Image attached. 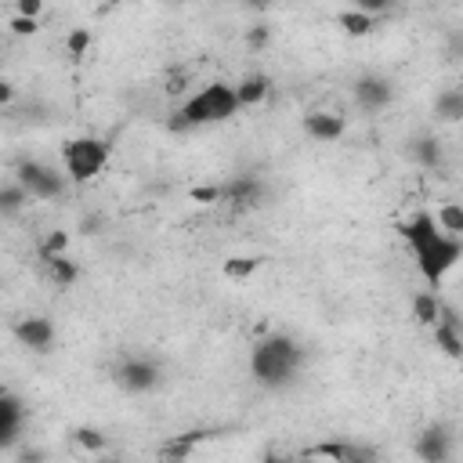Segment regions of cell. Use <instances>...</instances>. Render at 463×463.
Wrapping results in <instances>:
<instances>
[{
    "instance_id": "cell-20",
    "label": "cell",
    "mask_w": 463,
    "mask_h": 463,
    "mask_svg": "<svg viewBox=\"0 0 463 463\" xmlns=\"http://www.w3.org/2000/svg\"><path fill=\"white\" fill-rule=\"evenodd\" d=\"M43 268H47V279H51L58 289H69V286L76 282V275H80V268H76L65 253H61V257H47Z\"/></svg>"
},
{
    "instance_id": "cell-13",
    "label": "cell",
    "mask_w": 463,
    "mask_h": 463,
    "mask_svg": "<svg viewBox=\"0 0 463 463\" xmlns=\"http://www.w3.org/2000/svg\"><path fill=\"white\" fill-rule=\"evenodd\" d=\"M434 333V347L445 354V358H452V362H463V326L456 322V315L445 307V315H441V322L430 329Z\"/></svg>"
},
{
    "instance_id": "cell-6",
    "label": "cell",
    "mask_w": 463,
    "mask_h": 463,
    "mask_svg": "<svg viewBox=\"0 0 463 463\" xmlns=\"http://www.w3.org/2000/svg\"><path fill=\"white\" fill-rule=\"evenodd\" d=\"M112 376H116V383H119L127 394H148V391L159 387L163 369H159V362L148 358V354H127V358L116 362Z\"/></svg>"
},
{
    "instance_id": "cell-17",
    "label": "cell",
    "mask_w": 463,
    "mask_h": 463,
    "mask_svg": "<svg viewBox=\"0 0 463 463\" xmlns=\"http://www.w3.org/2000/svg\"><path fill=\"white\" fill-rule=\"evenodd\" d=\"M268 90H271V80H268L264 72H250V76H242V80L235 83V94H239V105H242V109L260 105V101L268 98Z\"/></svg>"
},
{
    "instance_id": "cell-25",
    "label": "cell",
    "mask_w": 463,
    "mask_h": 463,
    "mask_svg": "<svg viewBox=\"0 0 463 463\" xmlns=\"http://www.w3.org/2000/svg\"><path fill=\"white\" fill-rule=\"evenodd\" d=\"M87 47H90V29H72V33L65 36V51H69V58H83Z\"/></svg>"
},
{
    "instance_id": "cell-2",
    "label": "cell",
    "mask_w": 463,
    "mask_h": 463,
    "mask_svg": "<svg viewBox=\"0 0 463 463\" xmlns=\"http://www.w3.org/2000/svg\"><path fill=\"white\" fill-rule=\"evenodd\" d=\"M304 362H307V351L300 340H293L289 333H268L250 351V376L264 391H282L300 376Z\"/></svg>"
},
{
    "instance_id": "cell-23",
    "label": "cell",
    "mask_w": 463,
    "mask_h": 463,
    "mask_svg": "<svg viewBox=\"0 0 463 463\" xmlns=\"http://www.w3.org/2000/svg\"><path fill=\"white\" fill-rule=\"evenodd\" d=\"M72 438H76V445H80L83 452H105V449H109V438H105V430H98V427H80Z\"/></svg>"
},
{
    "instance_id": "cell-10",
    "label": "cell",
    "mask_w": 463,
    "mask_h": 463,
    "mask_svg": "<svg viewBox=\"0 0 463 463\" xmlns=\"http://www.w3.org/2000/svg\"><path fill=\"white\" fill-rule=\"evenodd\" d=\"M210 430H181V434H170L156 445V463H188L192 452L199 449V441H206Z\"/></svg>"
},
{
    "instance_id": "cell-32",
    "label": "cell",
    "mask_w": 463,
    "mask_h": 463,
    "mask_svg": "<svg viewBox=\"0 0 463 463\" xmlns=\"http://www.w3.org/2000/svg\"><path fill=\"white\" fill-rule=\"evenodd\" d=\"M18 459H22V463H43V449H36V445H25V449L18 452Z\"/></svg>"
},
{
    "instance_id": "cell-7",
    "label": "cell",
    "mask_w": 463,
    "mask_h": 463,
    "mask_svg": "<svg viewBox=\"0 0 463 463\" xmlns=\"http://www.w3.org/2000/svg\"><path fill=\"white\" fill-rule=\"evenodd\" d=\"M412 452L420 456V463H452L456 456V430L449 423H430L416 434Z\"/></svg>"
},
{
    "instance_id": "cell-12",
    "label": "cell",
    "mask_w": 463,
    "mask_h": 463,
    "mask_svg": "<svg viewBox=\"0 0 463 463\" xmlns=\"http://www.w3.org/2000/svg\"><path fill=\"white\" fill-rule=\"evenodd\" d=\"M22 420H25V405H22L11 391H4V394H0V445H4V449H14V445H18Z\"/></svg>"
},
{
    "instance_id": "cell-11",
    "label": "cell",
    "mask_w": 463,
    "mask_h": 463,
    "mask_svg": "<svg viewBox=\"0 0 463 463\" xmlns=\"http://www.w3.org/2000/svg\"><path fill=\"white\" fill-rule=\"evenodd\" d=\"M347 130V119L340 112H326V109H311L304 116V134L311 141H340Z\"/></svg>"
},
{
    "instance_id": "cell-16",
    "label": "cell",
    "mask_w": 463,
    "mask_h": 463,
    "mask_svg": "<svg viewBox=\"0 0 463 463\" xmlns=\"http://www.w3.org/2000/svg\"><path fill=\"white\" fill-rule=\"evenodd\" d=\"M441 315H445V304H441L438 289H423V293L412 297V318H416L420 326L434 329V326L441 322Z\"/></svg>"
},
{
    "instance_id": "cell-30",
    "label": "cell",
    "mask_w": 463,
    "mask_h": 463,
    "mask_svg": "<svg viewBox=\"0 0 463 463\" xmlns=\"http://www.w3.org/2000/svg\"><path fill=\"white\" fill-rule=\"evenodd\" d=\"M14 14H22V18H40V14H43V4H40V0H18V4H14Z\"/></svg>"
},
{
    "instance_id": "cell-4",
    "label": "cell",
    "mask_w": 463,
    "mask_h": 463,
    "mask_svg": "<svg viewBox=\"0 0 463 463\" xmlns=\"http://www.w3.org/2000/svg\"><path fill=\"white\" fill-rule=\"evenodd\" d=\"M109 163V141L101 137H69L61 145V170L69 177V184H87L94 181Z\"/></svg>"
},
{
    "instance_id": "cell-35",
    "label": "cell",
    "mask_w": 463,
    "mask_h": 463,
    "mask_svg": "<svg viewBox=\"0 0 463 463\" xmlns=\"http://www.w3.org/2000/svg\"><path fill=\"white\" fill-rule=\"evenodd\" d=\"M297 463H322V459H315V456L304 449V452H297Z\"/></svg>"
},
{
    "instance_id": "cell-8",
    "label": "cell",
    "mask_w": 463,
    "mask_h": 463,
    "mask_svg": "<svg viewBox=\"0 0 463 463\" xmlns=\"http://www.w3.org/2000/svg\"><path fill=\"white\" fill-rule=\"evenodd\" d=\"M351 98H354V105L365 109V112H383V109L394 101V83H391L387 76H380V72H365V76L354 80Z\"/></svg>"
},
{
    "instance_id": "cell-15",
    "label": "cell",
    "mask_w": 463,
    "mask_h": 463,
    "mask_svg": "<svg viewBox=\"0 0 463 463\" xmlns=\"http://www.w3.org/2000/svg\"><path fill=\"white\" fill-rule=\"evenodd\" d=\"M409 156H412L423 170H441V166H445V145H441L434 134H420V137L409 145Z\"/></svg>"
},
{
    "instance_id": "cell-1",
    "label": "cell",
    "mask_w": 463,
    "mask_h": 463,
    "mask_svg": "<svg viewBox=\"0 0 463 463\" xmlns=\"http://www.w3.org/2000/svg\"><path fill=\"white\" fill-rule=\"evenodd\" d=\"M398 235H402L405 250L412 253L416 271L423 275V282L430 289H438L456 271V264L463 260V239L449 235L430 210H412L398 224Z\"/></svg>"
},
{
    "instance_id": "cell-26",
    "label": "cell",
    "mask_w": 463,
    "mask_h": 463,
    "mask_svg": "<svg viewBox=\"0 0 463 463\" xmlns=\"http://www.w3.org/2000/svg\"><path fill=\"white\" fill-rule=\"evenodd\" d=\"M65 246H69V235H65V232H51V235L40 242V257H43V260H47V257H61Z\"/></svg>"
},
{
    "instance_id": "cell-34",
    "label": "cell",
    "mask_w": 463,
    "mask_h": 463,
    "mask_svg": "<svg viewBox=\"0 0 463 463\" xmlns=\"http://www.w3.org/2000/svg\"><path fill=\"white\" fill-rule=\"evenodd\" d=\"M340 463H376V459H373V452H369V449H362V445H358V449H354L347 459H340Z\"/></svg>"
},
{
    "instance_id": "cell-3",
    "label": "cell",
    "mask_w": 463,
    "mask_h": 463,
    "mask_svg": "<svg viewBox=\"0 0 463 463\" xmlns=\"http://www.w3.org/2000/svg\"><path fill=\"white\" fill-rule=\"evenodd\" d=\"M242 105H239V94H235V83L228 80H210L203 83L199 90H192L181 109L174 112L170 119V130H195V127H213V123H228L232 116H239Z\"/></svg>"
},
{
    "instance_id": "cell-24",
    "label": "cell",
    "mask_w": 463,
    "mask_h": 463,
    "mask_svg": "<svg viewBox=\"0 0 463 463\" xmlns=\"http://www.w3.org/2000/svg\"><path fill=\"white\" fill-rule=\"evenodd\" d=\"M260 268V257H228L224 260V275L228 279H250Z\"/></svg>"
},
{
    "instance_id": "cell-19",
    "label": "cell",
    "mask_w": 463,
    "mask_h": 463,
    "mask_svg": "<svg viewBox=\"0 0 463 463\" xmlns=\"http://www.w3.org/2000/svg\"><path fill=\"white\" fill-rule=\"evenodd\" d=\"M25 203H29V192H25L14 177H7L4 188H0V213H4V217H14V213L25 210Z\"/></svg>"
},
{
    "instance_id": "cell-31",
    "label": "cell",
    "mask_w": 463,
    "mask_h": 463,
    "mask_svg": "<svg viewBox=\"0 0 463 463\" xmlns=\"http://www.w3.org/2000/svg\"><path fill=\"white\" fill-rule=\"evenodd\" d=\"M11 29H14L18 36H29V33H36V18H22V14H14V18H11Z\"/></svg>"
},
{
    "instance_id": "cell-27",
    "label": "cell",
    "mask_w": 463,
    "mask_h": 463,
    "mask_svg": "<svg viewBox=\"0 0 463 463\" xmlns=\"http://www.w3.org/2000/svg\"><path fill=\"white\" fill-rule=\"evenodd\" d=\"M192 199L195 203H221L224 199V188L221 184H203V188H192Z\"/></svg>"
},
{
    "instance_id": "cell-18",
    "label": "cell",
    "mask_w": 463,
    "mask_h": 463,
    "mask_svg": "<svg viewBox=\"0 0 463 463\" xmlns=\"http://www.w3.org/2000/svg\"><path fill=\"white\" fill-rule=\"evenodd\" d=\"M434 116L441 123H459L463 119V90L459 87H441L434 94Z\"/></svg>"
},
{
    "instance_id": "cell-21",
    "label": "cell",
    "mask_w": 463,
    "mask_h": 463,
    "mask_svg": "<svg viewBox=\"0 0 463 463\" xmlns=\"http://www.w3.org/2000/svg\"><path fill=\"white\" fill-rule=\"evenodd\" d=\"M434 217H438V224H441L449 235L463 239V203H441V206L434 210Z\"/></svg>"
},
{
    "instance_id": "cell-5",
    "label": "cell",
    "mask_w": 463,
    "mask_h": 463,
    "mask_svg": "<svg viewBox=\"0 0 463 463\" xmlns=\"http://www.w3.org/2000/svg\"><path fill=\"white\" fill-rule=\"evenodd\" d=\"M11 177L29 192V199H40V203L61 199V195H65V188H69L65 170L51 166V163H43V159H22V163L14 166V174H11Z\"/></svg>"
},
{
    "instance_id": "cell-14",
    "label": "cell",
    "mask_w": 463,
    "mask_h": 463,
    "mask_svg": "<svg viewBox=\"0 0 463 463\" xmlns=\"http://www.w3.org/2000/svg\"><path fill=\"white\" fill-rule=\"evenodd\" d=\"M224 188V203H232V206H257L260 203V195H264V184L257 181V177H232V181H224L221 184Z\"/></svg>"
},
{
    "instance_id": "cell-22",
    "label": "cell",
    "mask_w": 463,
    "mask_h": 463,
    "mask_svg": "<svg viewBox=\"0 0 463 463\" xmlns=\"http://www.w3.org/2000/svg\"><path fill=\"white\" fill-rule=\"evenodd\" d=\"M340 25H344L351 36H365V33H373V29H376V18H373V14H365V11H358V7H351V11H344V14H340Z\"/></svg>"
},
{
    "instance_id": "cell-33",
    "label": "cell",
    "mask_w": 463,
    "mask_h": 463,
    "mask_svg": "<svg viewBox=\"0 0 463 463\" xmlns=\"http://www.w3.org/2000/svg\"><path fill=\"white\" fill-rule=\"evenodd\" d=\"M184 83H188V76H184V72H170L166 90H170V94H181V90H184Z\"/></svg>"
},
{
    "instance_id": "cell-29",
    "label": "cell",
    "mask_w": 463,
    "mask_h": 463,
    "mask_svg": "<svg viewBox=\"0 0 463 463\" xmlns=\"http://www.w3.org/2000/svg\"><path fill=\"white\" fill-rule=\"evenodd\" d=\"M260 463H297V452H289V449H264Z\"/></svg>"
},
{
    "instance_id": "cell-28",
    "label": "cell",
    "mask_w": 463,
    "mask_h": 463,
    "mask_svg": "<svg viewBox=\"0 0 463 463\" xmlns=\"http://www.w3.org/2000/svg\"><path fill=\"white\" fill-rule=\"evenodd\" d=\"M268 40H271V33H268L264 25H253V29H246V47H250V51H260V47H268Z\"/></svg>"
},
{
    "instance_id": "cell-9",
    "label": "cell",
    "mask_w": 463,
    "mask_h": 463,
    "mask_svg": "<svg viewBox=\"0 0 463 463\" xmlns=\"http://www.w3.org/2000/svg\"><path fill=\"white\" fill-rule=\"evenodd\" d=\"M14 340H18L22 347L43 354V351H51V344H54V322L43 318V315H25V318L14 322Z\"/></svg>"
}]
</instances>
